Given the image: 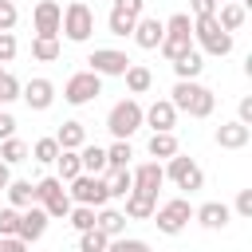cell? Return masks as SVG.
<instances>
[{"mask_svg":"<svg viewBox=\"0 0 252 252\" xmlns=\"http://www.w3.org/2000/svg\"><path fill=\"white\" fill-rule=\"evenodd\" d=\"M177 110H189L193 118H205V114H213V91L209 87H201V83H193V79H177V87H173V98H169Z\"/></svg>","mask_w":252,"mask_h":252,"instance_id":"1","label":"cell"},{"mask_svg":"<svg viewBox=\"0 0 252 252\" xmlns=\"http://www.w3.org/2000/svg\"><path fill=\"white\" fill-rule=\"evenodd\" d=\"M193 35H197V39H201V47H205V51H213V55H228V51H232V35L220 28L217 12L197 16V20H193Z\"/></svg>","mask_w":252,"mask_h":252,"instance_id":"2","label":"cell"},{"mask_svg":"<svg viewBox=\"0 0 252 252\" xmlns=\"http://www.w3.org/2000/svg\"><path fill=\"white\" fill-rule=\"evenodd\" d=\"M189 35H193V20L185 16V12H177V16H169L165 20V32H161V55L165 59H177L181 51H189Z\"/></svg>","mask_w":252,"mask_h":252,"instance_id":"3","label":"cell"},{"mask_svg":"<svg viewBox=\"0 0 252 252\" xmlns=\"http://www.w3.org/2000/svg\"><path fill=\"white\" fill-rule=\"evenodd\" d=\"M106 126H110V134H114V138H130V134L142 126V106H138L134 98L114 102V106H110V114H106Z\"/></svg>","mask_w":252,"mask_h":252,"instance_id":"4","label":"cell"},{"mask_svg":"<svg viewBox=\"0 0 252 252\" xmlns=\"http://www.w3.org/2000/svg\"><path fill=\"white\" fill-rule=\"evenodd\" d=\"M59 28H63L71 39H87V35L94 32V12H91L83 0H71V4L63 8V20H59Z\"/></svg>","mask_w":252,"mask_h":252,"instance_id":"5","label":"cell"},{"mask_svg":"<svg viewBox=\"0 0 252 252\" xmlns=\"http://www.w3.org/2000/svg\"><path fill=\"white\" fill-rule=\"evenodd\" d=\"M71 197L75 201H83V205H102L106 197H110V189H106V181L102 177H94V173H75L71 177Z\"/></svg>","mask_w":252,"mask_h":252,"instance_id":"6","label":"cell"},{"mask_svg":"<svg viewBox=\"0 0 252 252\" xmlns=\"http://www.w3.org/2000/svg\"><path fill=\"white\" fill-rule=\"evenodd\" d=\"M98 91H102V79H98V71H75V75L67 79V87H63L67 102H91Z\"/></svg>","mask_w":252,"mask_h":252,"instance_id":"7","label":"cell"},{"mask_svg":"<svg viewBox=\"0 0 252 252\" xmlns=\"http://www.w3.org/2000/svg\"><path fill=\"white\" fill-rule=\"evenodd\" d=\"M189 217H193V205L185 201V197H177V201H165L161 209H158V228L161 232H181L185 224H189Z\"/></svg>","mask_w":252,"mask_h":252,"instance_id":"8","label":"cell"},{"mask_svg":"<svg viewBox=\"0 0 252 252\" xmlns=\"http://www.w3.org/2000/svg\"><path fill=\"white\" fill-rule=\"evenodd\" d=\"M169 177L181 185V189H201L205 185V173H201V165L193 161V158H181V154H169Z\"/></svg>","mask_w":252,"mask_h":252,"instance_id":"9","label":"cell"},{"mask_svg":"<svg viewBox=\"0 0 252 252\" xmlns=\"http://www.w3.org/2000/svg\"><path fill=\"white\" fill-rule=\"evenodd\" d=\"M87 63H91V71H98V75H122L130 59H126V51H114V47H94Z\"/></svg>","mask_w":252,"mask_h":252,"instance_id":"10","label":"cell"},{"mask_svg":"<svg viewBox=\"0 0 252 252\" xmlns=\"http://www.w3.org/2000/svg\"><path fill=\"white\" fill-rule=\"evenodd\" d=\"M43 228H47V209H43V205H32L28 213H20V228H16V236H24V240H39Z\"/></svg>","mask_w":252,"mask_h":252,"instance_id":"11","label":"cell"},{"mask_svg":"<svg viewBox=\"0 0 252 252\" xmlns=\"http://www.w3.org/2000/svg\"><path fill=\"white\" fill-rule=\"evenodd\" d=\"M59 20H63V8H59L55 0H39L35 12H32L35 32H59Z\"/></svg>","mask_w":252,"mask_h":252,"instance_id":"12","label":"cell"},{"mask_svg":"<svg viewBox=\"0 0 252 252\" xmlns=\"http://www.w3.org/2000/svg\"><path fill=\"white\" fill-rule=\"evenodd\" d=\"M161 181H165V169H161L158 161H146V165L134 169V189H142V193H154V197H158Z\"/></svg>","mask_w":252,"mask_h":252,"instance_id":"13","label":"cell"},{"mask_svg":"<svg viewBox=\"0 0 252 252\" xmlns=\"http://www.w3.org/2000/svg\"><path fill=\"white\" fill-rule=\"evenodd\" d=\"M161 32H165V24L161 20H154V16H146V20H134V39H138V47H158L161 43Z\"/></svg>","mask_w":252,"mask_h":252,"instance_id":"14","label":"cell"},{"mask_svg":"<svg viewBox=\"0 0 252 252\" xmlns=\"http://www.w3.org/2000/svg\"><path fill=\"white\" fill-rule=\"evenodd\" d=\"M217 142L224 146V150H240V146H248V122H224V126H217Z\"/></svg>","mask_w":252,"mask_h":252,"instance_id":"15","label":"cell"},{"mask_svg":"<svg viewBox=\"0 0 252 252\" xmlns=\"http://www.w3.org/2000/svg\"><path fill=\"white\" fill-rule=\"evenodd\" d=\"M193 217H197L205 228H224V224H228V205H224V201H209V205L193 209Z\"/></svg>","mask_w":252,"mask_h":252,"instance_id":"16","label":"cell"},{"mask_svg":"<svg viewBox=\"0 0 252 252\" xmlns=\"http://www.w3.org/2000/svg\"><path fill=\"white\" fill-rule=\"evenodd\" d=\"M51 91H55V87H51L47 79H32V83L24 87V98H28L32 110H47V106H51Z\"/></svg>","mask_w":252,"mask_h":252,"instance_id":"17","label":"cell"},{"mask_svg":"<svg viewBox=\"0 0 252 252\" xmlns=\"http://www.w3.org/2000/svg\"><path fill=\"white\" fill-rule=\"evenodd\" d=\"M142 118H150V126H154V130H169V126H173V118H177V106H173L169 98H161V102H154Z\"/></svg>","mask_w":252,"mask_h":252,"instance_id":"18","label":"cell"},{"mask_svg":"<svg viewBox=\"0 0 252 252\" xmlns=\"http://www.w3.org/2000/svg\"><path fill=\"white\" fill-rule=\"evenodd\" d=\"M32 55L35 59H59V32H39L35 39H32Z\"/></svg>","mask_w":252,"mask_h":252,"instance_id":"19","label":"cell"},{"mask_svg":"<svg viewBox=\"0 0 252 252\" xmlns=\"http://www.w3.org/2000/svg\"><path fill=\"white\" fill-rule=\"evenodd\" d=\"M205 63H201V51H181L177 59H173V71H177V79H197V71H201Z\"/></svg>","mask_w":252,"mask_h":252,"instance_id":"20","label":"cell"},{"mask_svg":"<svg viewBox=\"0 0 252 252\" xmlns=\"http://www.w3.org/2000/svg\"><path fill=\"white\" fill-rule=\"evenodd\" d=\"M126 87L134 91V94H142V91H150V83H154V75H150V67H142V63H126Z\"/></svg>","mask_w":252,"mask_h":252,"instance_id":"21","label":"cell"},{"mask_svg":"<svg viewBox=\"0 0 252 252\" xmlns=\"http://www.w3.org/2000/svg\"><path fill=\"white\" fill-rule=\"evenodd\" d=\"M55 142H59L63 150H79V146L87 142V130H83V122H63V126H59V134H55Z\"/></svg>","mask_w":252,"mask_h":252,"instance_id":"22","label":"cell"},{"mask_svg":"<svg viewBox=\"0 0 252 252\" xmlns=\"http://www.w3.org/2000/svg\"><path fill=\"white\" fill-rule=\"evenodd\" d=\"M106 189L118 193V197H126V193L134 189V173H130L126 165H110V173H106Z\"/></svg>","mask_w":252,"mask_h":252,"instance_id":"23","label":"cell"},{"mask_svg":"<svg viewBox=\"0 0 252 252\" xmlns=\"http://www.w3.org/2000/svg\"><path fill=\"white\" fill-rule=\"evenodd\" d=\"M126 213H130V217H154V193L130 189V193H126Z\"/></svg>","mask_w":252,"mask_h":252,"instance_id":"24","label":"cell"},{"mask_svg":"<svg viewBox=\"0 0 252 252\" xmlns=\"http://www.w3.org/2000/svg\"><path fill=\"white\" fill-rule=\"evenodd\" d=\"M55 165H59V177H63V181H71L75 173H83L79 154H75V150H63V146H59V154H55Z\"/></svg>","mask_w":252,"mask_h":252,"instance_id":"25","label":"cell"},{"mask_svg":"<svg viewBox=\"0 0 252 252\" xmlns=\"http://www.w3.org/2000/svg\"><path fill=\"white\" fill-rule=\"evenodd\" d=\"M217 20H220V28H224V32H236V28L244 24V4H240V0L224 4V8L217 12Z\"/></svg>","mask_w":252,"mask_h":252,"instance_id":"26","label":"cell"},{"mask_svg":"<svg viewBox=\"0 0 252 252\" xmlns=\"http://www.w3.org/2000/svg\"><path fill=\"white\" fill-rule=\"evenodd\" d=\"M150 154H154V158H169V154H177V138H173L169 130H154V138H150Z\"/></svg>","mask_w":252,"mask_h":252,"instance_id":"27","label":"cell"},{"mask_svg":"<svg viewBox=\"0 0 252 252\" xmlns=\"http://www.w3.org/2000/svg\"><path fill=\"white\" fill-rule=\"evenodd\" d=\"M79 161H83L87 173H98V169H106V150H102V146H83Z\"/></svg>","mask_w":252,"mask_h":252,"instance_id":"28","label":"cell"},{"mask_svg":"<svg viewBox=\"0 0 252 252\" xmlns=\"http://www.w3.org/2000/svg\"><path fill=\"white\" fill-rule=\"evenodd\" d=\"M94 224L106 232V236H114V232H122L126 228V213H114V209H102L98 217H94Z\"/></svg>","mask_w":252,"mask_h":252,"instance_id":"29","label":"cell"},{"mask_svg":"<svg viewBox=\"0 0 252 252\" xmlns=\"http://www.w3.org/2000/svg\"><path fill=\"white\" fill-rule=\"evenodd\" d=\"M43 209H47V217H67V213H71V193H67V189L51 193V197L43 201Z\"/></svg>","mask_w":252,"mask_h":252,"instance_id":"30","label":"cell"},{"mask_svg":"<svg viewBox=\"0 0 252 252\" xmlns=\"http://www.w3.org/2000/svg\"><path fill=\"white\" fill-rule=\"evenodd\" d=\"M79 248H83V252H102V248H106V232H102L98 224L83 228V240H79Z\"/></svg>","mask_w":252,"mask_h":252,"instance_id":"31","label":"cell"},{"mask_svg":"<svg viewBox=\"0 0 252 252\" xmlns=\"http://www.w3.org/2000/svg\"><path fill=\"white\" fill-rule=\"evenodd\" d=\"M134 20H138V16H126V12L110 8V20H106V24H110L114 35H130V32H134Z\"/></svg>","mask_w":252,"mask_h":252,"instance_id":"32","label":"cell"},{"mask_svg":"<svg viewBox=\"0 0 252 252\" xmlns=\"http://www.w3.org/2000/svg\"><path fill=\"white\" fill-rule=\"evenodd\" d=\"M0 158H4V161H24V158H28V146H24L20 138H12V134H8V138H4V146H0Z\"/></svg>","mask_w":252,"mask_h":252,"instance_id":"33","label":"cell"},{"mask_svg":"<svg viewBox=\"0 0 252 252\" xmlns=\"http://www.w3.org/2000/svg\"><path fill=\"white\" fill-rule=\"evenodd\" d=\"M4 189H8L12 205H32V181H8Z\"/></svg>","mask_w":252,"mask_h":252,"instance_id":"34","label":"cell"},{"mask_svg":"<svg viewBox=\"0 0 252 252\" xmlns=\"http://www.w3.org/2000/svg\"><path fill=\"white\" fill-rule=\"evenodd\" d=\"M67 217H71V224L83 232V228H91V224H94V205H83V201H79V209H71Z\"/></svg>","mask_w":252,"mask_h":252,"instance_id":"35","label":"cell"},{"mask_svg":"<svg viewBox=\"0 0 252 252\" xmlns=\"http://www.w3.org/2000/svg\"><path fill=\"white\" fill-rule=\"evenodd\" d=\"M32 154H35V161H55V154H59V142H55V138H39V142L32 146Z\"/></svg>","mask_w":252,"mask_h":252,"instance_id":"36","label":"cell"},{"mask_svg":"<svg viewBox=\"0 0 252 252\" xmlns=\"http://www.w3.org/2000/svg\"><path fill=\"white\" fill-rule=\"evenodd\" d=\"M130 158H134V154H130V142H122V138L106 150V165H126Z\"/></svg>","mask_w":252,"mask_h":252,"instance_id":"37","label":"cell"},{"mask_svg":"<svg viewBox=\"0 0 252 252\" xmlns=\"http://www.w3.org/2000/svg\"><path fill=\"white\" fill-rule=\"evenodd\" d=\"M16 94H20V83H16V75L0 71V102H12Z\"/></svg>","mask_w":252,"mask_h":252,"instance_id":"38","label":"cell"},{"mask_svg":"<svg viewBox=\"0 0 252 252\" xmlns=\"http://www.w3.org/2000/svg\"><path fill=\"white\" fill-rule=\"evenodd\" d=\"M16 228H20V213L16 209H0V236H8Z\"/></svg>","mask_w":252,"mask_h":252,"instance_id":"39","label":"cell"},{"mask_svg":"<svg viewBox=\"0 0 252 252\" xmlns=\"http://www.w3.org/2000/svg\"><path fill=\"white\" fill-rule=\"evenodd\" d=\"M16 24V4L12 0H0V32H8Z\"/></svg>","mask_w":252,"mask_h":252,"instance_id":"40","label":"cell"},{"mask_svg":"<svg viewBox=\"0 0 252 252\" xmlns=\"http://www.w3.org/2000/svg\"><path fill=\"white\" fill-rule=\"evenodd\" d=\"M16 55V39H12V32H0V63H8Z\"/></svg>","mask_w":252,"mask_h":252,"instance_id":"41","label":"cell"},{"mask_svg":"<svg viewBox=\"0 0 252 252\" xmlns=\"http://www.w3.org/2000/svg\"><path fill=\"white\" fill-rule=\"evenodd\" d=\"M236 213L240 217H252V189H240L236 193Z\"/></svg>","mask_w":252,"mask_h":252,"instance_id":"42","label":"cell"},{"mask_svg":"<svg viewBox=\"0 0 252 252\" xmlns=\"http://www.w3.org/2000/svg\"><path fill=\"white\" fill-rule=\"evenodd\" d=\"M189 8H193V16H209V12H217V0H189Z\"/></svg>","mask_w":252,"mask_h":252,"instance_id":"43","label":"cell"},{"mask_svg":"<svg viewBox=\"0 0 252 252\" xmlns=\"http://www.w3.org/2000/svg\"><path fill=\"white\" fill-rule=\"evenodd\" d=\"M114 8L126 16H142V0H114Z\"/></svg>","mask_w":252,"mask_h":252,"instance_id":"44","label":"cell"},{"mask_svg":"<svg viewBox=\"0 0 252 252\" xmlns=\"http://www.w3.org/2000/svg\"><path fill=\"white\" fill-rule=\"evenodd\" d=\"M114 248H118V252H146V244H142V240H118Z\"/></svg>","mask_w":252,"mask_h":252,"instance_id":"45","label":"cell"},{"mask_svg":"<svg viewBox=\"0 0 252 252\" xmlns=\"http://www.w3.org/2000/svg\"><path fill=\"white\" fill-rule=\"evenodd\" d=\"M12 130H16V118H12V114H4V110H0V138H8V134H12Z\"/></svg>","mask_w":252,"mask_h":252,"instance_id":"46","label":"cell"},{"mask_svg":"<svg viewBox=\"0 0 252 252\" xmlns=\"http://www.w3.org/2000/svg\"><path fill=\"white\" fill-rule=\"evenodd\" d=\"M252 118V98H240V122Z\"/></svg>","mask_w":252,"mask_h":252,"instance_id":"47","label":"cell"},{"mask_svg":"<svg viewBox=\"0 0 252 252\" xmlns=\"http://www.w3.org/2000/svg\"><path fill=\"white\" fill-rule=\"evenodd\" d=\"M8 181H12V177H8V161H0V189H4Z\"/></svg>","mask_w":252,"mask_h":252,"instance_id":"48","label":"cell"}]
</instances>
